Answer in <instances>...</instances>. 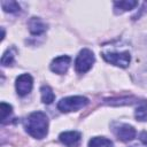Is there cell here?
I'll list each match as a JSON object with an SVG mask.
<instances>
[{
	"label": "cell",
	"mask_w": 147,
	"mask_h": 147,
	"mask_svg": "<svg viewBox=\"0 0 147 147\" xmlns=\"http://www.w3.org/2000/svg\"><path fill=\"white\" fill-rule=\"evenodd\" d=\"M24 126L31 137L44 139L48 132V118L42 111H33L26 117Z\"/></svg>",
	"instance_id": "obj_1"
},
{
	"label": "cell",
	"mask_w": 147,
	"mask_h": 147,
	"mask_svg": "<svg viewBox=\"0 0 147 147\" xmlns=\"http://www.w3.org/2000/svg\"><path fill=\"white\" fill-rule=\"evenodd\" d=\"M87 103H88V99L85 96H82V95L68 96L59 101L57 109L62 113H70V111H76L84 108Z\"/></svg>",
	"instance_id": "obj_2"
},
{
	"label": "cell",
	"mask_w": 147,
	"mask_h": 147,
	"mask_svg": "<svg viewBox=\"0 0 147 147\" xmlns=\"http://www.w3.org/2000/svg\"><path fill=\"white\" fill-rule=\"evenodd\" d=\"M94 61H95V59H94L93 52L87 48H84L79 52V54L76 57L75 69L78 74H85L92 68Z\"/></svg>",
	"instance_id": "obj_3"
},
{
	"label": "cell",
	"mask_w": 147,
	"mask_h": 147,
	"mask_svg": "<svg viewBox=\"0 0 147 147\" xmlns=\"http://www.w3.org/2000/svg\"><path fill=\"white\" fill-rule=\"evenodd\" d=\"M102 57L114 64V65H117V67H121V68H126L130 63V60H131V56H130V53L129 52H110V53H102Z\"/></svg>",
	"instance_id": "obj_4"
},
{
	"label": "cell",
	"mask_w": 147,
	"mask_h": 147,
	"mask_svg": "<svg viewBox=\"0 0 147 147\" xmlns=\"http://www.w3.org/2000/svg\"><path fill=\"white\" fill-rule=\"evenodd\" d=\"M32 85H33V80L29 74H23V75L18 76L16 79V84H15L16 91H17L18 95H21V96L29 94L32 90Z\"/></svg>",
	"instance_id": "obj_5"
},
{
	"label": "cell",
	"mask_w": 147,
	"mask_h": 147,
	"mask_svg": "<svg viewBox=\"0 0 147 147\" xmlns=\"http://www.w3.org/2000/svg\"><path fill=\"white\" fill-rule=\"evenodd\" d=\"M115 136L122 141H130L136 137V130L129 124H118L114 127Z\"/></svg>",
	"instance_id": "obj_6"
},
{
	"label": "cell",
	"mask_w": 147,
	"mask_h": 147,
	"mask_svg": "<svg viewBox=\"0 0 147 147\" xmlns=\"http://www.w3.org/2000/svg\"><path fill=\"white\" fill-rule=\"evenodd\" d=\"M59 138L65 147H78L82 140V134L77 131H67L62 132Z\"/></svg>",
	"instance_id": "obj_7"
},
{
	"label": "cell",
	"mask_w": 147,
	"mask_h": 147,
	"mask_svg": "<svg viewBox=\"0 0 147 147\" xmlns=\"http://www.w3.org/2000/svg\"><path fill=\"white\" fill-rule=\"evenodd\" d=\"M70 62H71V59H70V56H67V55L55 57L51 63V70L55 74L63 75L67 72V70L70 65Z\"/></svg>",
	"instance_id": "obj_8"
},
{
	"label": "cell",
	"mask_w": 147,
	"mask_h": 147,
	"mask_svg": "<svg viewBox=\"0 0 147 147\" xmlns=\"http://www.w3.org/2000/svg\"><path fill=\"white\" fill-rule=\"evenodd\" d=\"M28 26L32 34H41L47 29V25L39 17H31L28 22Z\"/></svg>",
	"instance_id": "obj_9"
},
{
	"label": "cell",
	"mask_w": 147,
	"mask_h": 147,
	"mask_svg": "<svg viewBox=\"0 0 147 147\" xmlns=\"http://www.w3.org/2000/svg\"><path fill=\"white\" fill-rule=\"evenodd\" d=\"M138 5L137 1L134 0H125V1H116L114 2V9L116 14H122L124 11L133 9Z\"/></svg>",
	"instance_id": "obj_10"
},
{
	"label": "cell",
	"mask_w": 147,
	"mask_h": 147,
	"mask_svg": "<svg viewBox=\"0 0 147 147\" xmlns=\"http://www.w3.org/2000/svg\"><path fill=\"white\" fill-rule=\"evenodd\" d=\"M88 147H113V141L103 137H94L88 141Z\"/></svg>",
	"instance_id": "obj_11"
},
{
	"label": "cell",
	"mask_w": 147,
	"mask_h": 147,
	"mask_svg": "<svg viewBox=\"0 0 147 147\" xmlns=\"http://www.w3.org/2000/svg\"><path fill=\"white\" fill-rule=\"evenodd\" d=\"M40 93H41V101H42L44 103H46V105L52 103V102L54 101V99H55V95H54L52 88H51L49 86H47V85L41 86Z\"/></svg>",
	"instance_id": "obj_12"
},
{
	"label": "cell",
	"mask_w": 147,
	"mask_h": 147,
	"mask_svg": "<svg viewBox=\"0 0 147 147\" xmlns=\"http://www.w3.org/2000/svg\"><path fill=\"white\" fill-rule=\"evenodd\" d=\"M0 107H1V123L7 124L10 121V117L13 114V108L10 105H8L6 102H1Z\"/></svg>",
	"instance_id": "obj_13"
},
{
	"label": "cell",
	"mask_w": 147,
	"mask_h": 147,
	"mask_svg": "<svg viewBox=\"0 0 147 147\" xmlns=\"http://www.w3.org/2000/svg\"><path fill=\"white\" fill-rule=\"evenodd\" d=\"M1 7L6 13H16L20 10V5L16 1H1Z\"/></svg>",
	"instance_id": "obj_14"
},
{
	"label": "cell",
	"mask_w": 147,
	"mask_h": 147,
	"mask_svg": "<svg viewBox=\"0 0 147 147\" xmlns=\"http://www.w3.org/2000/svg\"><path fill=\"white\" fill-rule=\"evenodd\" d=\"M14 51H15L14 48H9L3 53L2 57H1V64L2 65L7 67V65H11L14 63V56H15L13 53Z\"/></svg>",
	"instance_id": "obj_15"
},
{
	"label": "cell",
	"mask_w": 147,
	"mask_h": 147,
	"mask_svg": "<svg viewBox=\"0 0 147 147\" xmlns=\"http://www.w3.org/2000/svg\"><path fill=\"white\" fill-rule=\"evenodd\" d=\"M134 116H136V118H137L138 121H140V122L147 121V105L144 103V105L139 106V107L136 109Z\"/></svg>",
	"instance_id": "obj_16"
},
{
	"label": "cell",
	"mask_w": 147,
	"mask_h": 147,
	"mask_svg": "<svg viewBox=\"0 0 147 147\" xmlns=\"http://www.w3.org/2000/svg\"><path fill=\"white\" fill-rule=\"evenodd\" d=\"M140 140H141L145 145H147V131H144V132L140 133Z\"/></svg>",
	"instance_id": "obj_17"
}]
</instances>
